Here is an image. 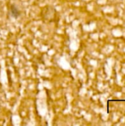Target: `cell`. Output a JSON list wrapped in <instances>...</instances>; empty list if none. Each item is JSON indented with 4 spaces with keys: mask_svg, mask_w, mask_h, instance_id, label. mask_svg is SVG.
<instances>
[{
    "mask_svg": "<svg viewBox=\"0 0 125 126\" xmlns=\"http://www.w3.org/2000/svg\"><path fill=\"white\" fill-rule=\"evenodd\" d=\"M10 15L12 16L13 18H16L17 17L19 16L20 15V12L18 10V9L17 7H15V6H12L11 7V9H10Z\"/></svg>",
    "mask_w": 125,
    "mask_h": 126,
    "instance_id": "cell-1",
    "label": "cell"
}]
</instances>
